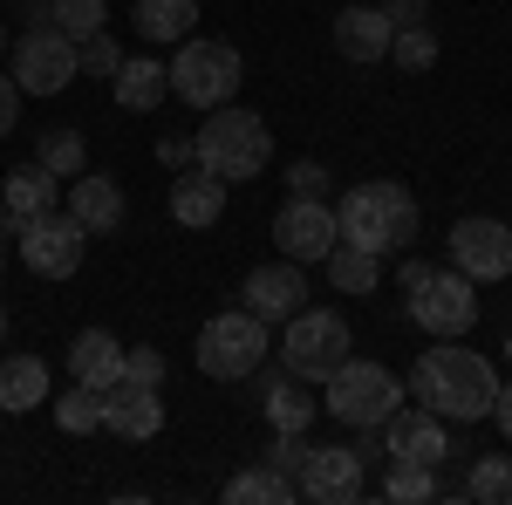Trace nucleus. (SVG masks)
Here are the masks:
<instances>
[{"instance_id": "nucleus-10", "label": "nucleus", "mask_w": 512, "mask_h": 505, "mask_svg": "<svg viewBox=\"0 0 512 505\" xmlns=\"http://www.w3.org/2000/svg\"><path fill=\"white\" fill-rule=\"evenodd\" d=\"M14 246H21V260H28L41 280H69V273L82 267L89 233H82L69 212H35V219H14Z\"/></svg>"}, {"instance_id": "nucleus-44", "label": "nucleus", "mask_w": 512, "mask_h": 505, "mask_svg": "<svg viewBox=\"0 0 512 505\" xmlns=\"http://www.w3.org/2000/svg\"><path fill=\"white\" fill-rule=\"evenodd\" d=\"M0 342H7V308H0Z\"/></svg>"}, {"instance_id": "nucleus-35", "label": "nucleus", "mask_w": 512, "mask_h": 505, "mask_svg": "<svg viewBox=\"0 0 512 505\" xmlns=\"http://www.w3.org/2000/svg\"><path fill=\"white\" fill-rule=\"evenodd\" d=\"M76 48H82V69H89V76H117V69H123V48L110 41V28L89 35V41H76Z\"/></svg>"}, {"instance_id": "nucleus-18", "label": "nucleus", "mask_w": 512, "mask_h": 505, "mask_svg": "<svg viewBox=\"0 0 512 505\" xmlns=\"http://www.w3.org/2000/svg\"><path fill=\"white\" fill-rule=\"evenodd\" d=\"M69 219H76L82 233H117L123 226V185L110 171H82L76 185H69Z\"/></svg>"}, {"instance_id": "nucleus-28", "label": "nucleus", "mask_w": 512, "mask_h": 505, "mask_svg": "<svg viewBox=\"0 0 512 505\" xmlns=\"http://www.w3.org/2000/svg\"><path fill=\"white\" fill-rule=\"evenodd\" d=\"M55 424L69 430V437H89V430H103V389H89V383L62 389V396H55Z\"/></svg>"}, {"instance_id": "nucleus-5", "label": "nucleus", "mask_w": 512, "mask_h": 505, "mask_svg": "<svg viewBox=\"0 0 512 505\" xmlns=\"http://www.w3.org/2000/svg\"><path fill=\"white\" fill-rule=\"evenodd\" d=\"M328 396H321V410L335 417V424H349V430H383V417H390L396 403H403V383H396L383 362H369V355H342L335 369H328Z\"/></svg>"}, {"instance_id": "nucleus-24", "label": "nucleus", "mask_w": 512, "mask_h": 505, "mask_svg": "<svg viewBox=\"0 0 512 505\" xmlns=\"http://www.w3.org/2000/svg\"><path fill=\"white\" fill-rule=\"evenodd\" d=\"M198 21V0H137L130 7V28L144 41H185Z\"/></svg>"}, {"instance_id": "nucleus-3", "label": "nucleus", "mask_w": 512, "mask_h": 505, "mask_svg": "<svg viewBox=\"0 0 512 505\" xmlns=\"http://www.w3.org/2000/svg\"><path fill=\"white\" fill-rule=\"evenodd\" d=\"M192 151L212 178L239 185V178H260V171H267L274 130L253 117V110H239V103H219V110H205V123L192 130Z\"/></svg>"}, {"instance_id": "nucleus-20", "label": "nucleus", "mask_w": 512, "mask_h": 505, "mask_svg": "<svg viewBox=\"0 0 512 505\" xmlns=\"http://www.w3.org/2000/svg\"><path fill=\"white\" fill-rule=\"evenodd\" d=\"M69 376L89 389H110L123 376V342L110 328H82L76 342H69Z\"/></svg>"}, {"instance_id": "nucleus-42", "label": "nucleus", "mask_w": 512, "mask_h": 505, "mask_svg": "<svg viewBox=\"0 0 512 505\" xmlns=\"http://www.w3.org/2000/svg\"><path fill=\"white\" fill-rule=\"evenodd\" d=\"M492 417H499V430H506V444H512V383H499V396H492Z\"/></svg>"}, {"instance_id": "nucleus-30", "label": "nucleus", "mask_w": 512, "mask_h": 505, "mask_svg": "<svg viewBox=\"0 0 512 505\" xmlns=\"http://www.w3.org/2000/svg\"><path fill=\"white\" fill-rule=\"evenodd\" d=\"M35 164H48L55 178H82V164H89V144H82V130H41Z\"/></svg>"}, {"instance_id": "nucleus-2", "label": "nucleus", "mask_w": 512, "mask_h": 505, "mask_svg": "<svg viewBox=\"0 0 512 505\" xmlns=\"http://www.w3.org/2000/svg\"><path fill=\"white\" fill-rule=\"evenodd\" d=\"M335 233H342V246H362L376 260L383 253H403L417 239V198H410V185H396V178H369V185L342 192Z\"/></svg>"}, {"instance_id": "nucleus-19", "label": "nucleus", "mask_w": 512, "mask_h": 505, "mask_svg": "<svg viewBox=\"0 0 512 505\" xmlns=\"http://www.w3.org/2000/svg\"><path fill=\"white\" fill-rule=\"evenodd\" d=\"M219 212H226V178H212L205 164L178 171V185H171V219L198 233V226H219Z\"/></svg>"}, {"instance_id": "nucleus-23", "label": "nucleus", "mask_w": 512, "mask_h": 505, "mask_svg": "<svg viewBox=\"0 0 512 505\" xmlns=\"http://www.w3.org/2000/svg\"><path fill=\"white\" fill-rule=\"evenodd\" d=\"M110 89H117L123 110H158L171 76H164V62H151V55H123V69L110 76Z\"/></svg>"}, {"instance_id": "nucleus-15", "label": "nucleus", "mask_w": 512, "mask_h": 505, "mask_svg": "<svg viewBox=\"0 0 512 505\" xmlns=\"http://www.w3.org/2000/svg\"><path fill=\"white\" fill-rule=\"evenodd\" d=\"M362 458H355V444H315L308 451V465H301V499H315V505H349L362 499Z\"/></svg>"}, {"instance_id": "nucleus-6", "label": "nucleus", "mask_w": 512, "mask_h": 505, "mask_svg": "<svg viewBox=\"0 0 512 505\" xmlns=\"http://www.w3.org/2000/svg\"><path fill=\"white\" fill-rule=\"evenodd\" d=\"M274 349V335H267V321L253 308H226L212 314L205 328H198V369L212 376V383H239V376H253L260 362Z\"/></svg>"}, {"instance_id": "nucleus-29", "label": "nucleus", "mask_w": 512, "mask_h": 505, "mask_svg": "<svg viewBox=\"0 0 512 505\" xmlns=\"http://www.w3.org/2000/svg\"><path fill=\"white\" fill-rule=\"evenodd\" d=\"M41 21H55L69 41H89V35H103L110 28V7L103 0H48V14Z\"/></svg>"}, {"instance_id": "nucleus-43", "label": "nucleus", "mask_w": 512, "mask_h": 505, "mask_svg": "<svg viewBox=\"0 0 512 505\" xmlns=\"http://www.w3.org/2000/svg\"><path fill=\"white\" fill-rule=\"evenodd\" d=\"M7 239H14V219H7V205H0V267H7Z\"/></svg>"}, {"instance_id": "nucleus-22", "label": "nucleus", "mask_w": 512, "mask_h": 505, "mask_svg": "<svg viewBox=\"0 0 512 505\" xmlns=\"http://www.w3.org/2000/svg\"><path fill=\"white\" fill-rule=\"evenodd\" d=\"M55 171L48 164H21V171H7L0 178V205H7V219H35V212H55Z\"/></svg>"}, {"instance_id": "nucleus-36", "label": "nucleus", "mask_w": 512, "mask_h": 505, "mask_svg": "<svg viewBox=\"0 0 512 505\" xmlns=\"http://www.w3.org/2000/svg\"><path fill=\"white\" fill-rule=\"evenodd\" d=\"M287 192H294V198H328V171H321L315 157L287 164Z\"/></svg>"}, {"instance_id": "nucleus-32", "label": "nucleus", "mask_w": 512, "mask_h": 505, "mask_svg": "<svg viewBox=\"0 0 512 505\" xmlns=\"http://www.w3.org/2000/svg\"><path fill=\"white\" fill-rule=\"evenodd\" d=\"M472 499H485V505H512V458H499V451H485L472 465V485H465Z\"/></svg>"}, {"instance_id": "nucleus-45", "label": "nucleus", "mask_w": 512, "mask_h": 505, "mask_svg": "<svg viewBox=\"0 0 512 505\" xmlns=\"http://www.w3.org/2000/svg\"><path fill=\"white\" fill-rule=\"evenodd\" d=\"M506 369H512V335H506Z\"/></svg>"}, {"instance_id": "nucleus-17", "label": "nucleus", "mask_w": 512, "mask_h": 505, "mask_svg": "<svg viewBox=\"0 0 512 505\" xmlns=\"http://www.w3.org/2000/svg\"><path fill=\"white\" fill-rule=\"evenodd\" d=\"M390 14L383 7H342L335 14V28H328V41H335V55L342 62H383L390 55Z\"/></svg>"}, {"instance_id": "nucleus-25", "label": "nucleus", "mask_w": 512, "mask_h": 505, "mask_svg": "<svg viewBox=\"0 0 512 505\" xmlns=\"http://www.w3.org/2000/svg\"><path fill=\"white\" fill-rule=\"evenodd\" d=\"M260 403H267V424H274V430H308V424H315V410H321L301 376H274Z\"/></svg>"}, {"instance_id": "nucleus-8", "label": "nucleus", "mask_w": 512, "mask_h": 505, "mask_svg": "<svg viewBox=\"0 0 512 505\" xmlns=\"http://www.w3.org/2000/svg\"><path fill=\"white\" fill-rule=\"evenodd\" d=\"M7 76L21 82V96H62L69 82L82 76V48L55 21H35L28 35L14 41V62H7Z\"/></svg>"}, {"instance_id": "nucleus-37", "label": "nucleus", "mask_w": 512, "mask_h": 505, "mask_svg": "<svg viewBox=\"0 0 512 505\" xmlns=\"http://www.w3.org/2000/svg\"><path fill=\"white\" fill-rule=\"evenodd\" d=\"M123 376H130V383H158L164 389V349H123Z\"/></svg>"}, {"instance_id": "nucleus-39", "label": "nucleus", "mask_w": 512, "mask_h": 505, "mask_svg": "<svg viewBox=\"0 0 512 505\" xmlns=\"http://www.w3.org/2000/svg\"><path fill=\"white\" fill-rule=\"evenodd\" d=\"M14 117H21V82H14V76H0V137L14 130Z\"/></svg>"}, {"instance_id": "nucleus-1", "label": "nucleus", "mask_w": 512, "mask_h": 505, "mask_svg": "<svg viewBox=\"0 0 512 505\" xmlns=\"http://www.w3.org/2000/svg\"><path fill=\"white\" fill-rule=\"evenodd\" d=\"M410 396L424 410H437L444 424H478V417H492L499 369H492V355H478V349H424L417 369H410Z\"/></svg>"}, {"instance_id": "nucleus-27", "label": "nucleus", "mask_w": 512, "mask_h": 505, "mask_svg": "<svg viewBox=\"0 0 512 505\" xmlns=\"http://www.w3.org/2000/svg\"><path fill=\"white\" fill-rule=\"evenodd\" d=\"M328 280L342 287V294H376V280H383V260L376 253H362V246H328Z\"/></svg>"}, {"instance_id": "nucleus-41", "label": "nucleus", "mask_w": 512, "mask_h": 505, "mask_svg": "<svg viewBox=\"0 0 512 505\" xmlns=\"http://www.w3.org/2000/svg\"><path fill=\"white\" fill-rule=\"evenodd\" d=\"M424 280H431V260H403V267H396V287H403V294L424 287Z\"/></svg>"}, {"instance_id": "nucleus-12", "label": "nucleus", "mask_w": 512, "mask_h": 505, "mask_svg": "<svg viewBox=\"0 0 512 505\" xmlns=\"http://www.w3.org/2000/svg\"><path fill=\"white\" fill-rule=\"evenodd\" d=\"M383 451H390L396 465H444L451 458V424L437 417V410H403L396 403L390 417H383Z\"/></svg>"}, {"instance_id": "nucleus-9", "label": "nucleus", "mask_w": 512, "mask_h": 505, "mask_svg": "<svg viewBox=\"0 0 512 505\" xmlns=\"http://www.w3.org/2000/svg\"><path fill=\"white\" fill-rule=\"evenodd\" d=\"M410 321L424 328V335H437V342H458V335H472L478 321V280H465V273H437L424 287H410Z\"/></svg>"}, {"instance_id": "nucleus-26", "label": "nucleus", "mask_w": 512, "mask_h": 505, "mask_svg": "<svg viewBox=\"0 0 512 505\" xmlns=\"http://www.w3.org/2000/svg\"><path fill=\"white\" fill-rule=\"evenodd\" d=\"M226 499H233V505H294V499H301V485H294L280 465H253V471H239L233 485H226Z\"/></svg>"}, {"instance_id": "nucleus-4", "label": "nucleus", "mask_w": 512, "mask_h": 505, "mask_svg": "<svg viewBox=\"0 0 512 505\" xmlns=\"http://www.w3.org/2000/svg\"><path fill=\"white\" fill-rule=\"evenodd\" d=\"M164 76H171V96H178V103H192V110H219V103H233V96H239V82H246V62H239L233 41L185 35Z\"/></svg>"}, {"instance_id": "nucleus-13", "label": "nucleus", "mask_w": 512, "mask_h": 505, "mask_svg": "<svg viewBox=\"0 0 512 505\" xmlns=\"http://www.w3.org/2000/svg\"><path fill=\"white\" fill-rule=\"evenodd\" d=\"M335 205L328 198H287L274 219V246L287 260H328V246H335Z\"/></svg>"}, {"instance_id": "nucleus-11", "label": "nucleus", "mask_w": 512, "mask_h": 505, "mask_svg": "<svg viewBox=\"0 0 512 505\" xmlns=\"http://www.w3.org/2000/svg\"><path fill=\"white\" fill-rule=\"evenodd\" d=\"M444 246H451V267L478 287L512 273V226H499V219H458Z\"/></svg>"}, {"instance_id": "nucleus-38", "label": "nucleus", "mask_w": 512, "mask_h": 505, "mask_svg": "<svg viewBox=\"0 0 512 505\" xmlns=\"http://www.w3.org/2000/svg\"><path fill=\"white\" fill-rule=\"evenodd\" d=\"M158 164H171V171H192V164H198L192 137H158Z\"/></svg>"}, {"instance_id": "nucleus-40", "label": "nucleus", "mask_w": 512, "mask_h": 505, "mask_svg": "<svg viewBox=\"0 0 512 505\" xmlns=\"http://www.w3.org/2000/svg\"><path fill=\"white\" fill-rule=\"evenodd\" d=\"M383 14H390V28H417L424 21V0H383Z\"/></svg>"}, {"instance_id": "nucleus-31", "label": "nucleus", "mask_w": 512, "mask_h": 505, "mask_svg": "<svg viewBox=\"0 0 512 505\" xmlns=\"http://www.w3.org/2000/svg\"><path fill=\"white\" fill-rule=\"evenodd\" d=\"M383 499H396V505H431L437 499V471L431 465H396V458H390V471H383Z\"/></svg>"}, {"instance_id": "nucleus-16", "label": "nucleus", "mask_w": 512, "mask_h": 505, "mask_svg": "<svg viewBox=\"0 0 512 505\" xmlns=\"http://www.w3.org/2000/svg\"><path fill=\"white\" fill-rule=\"evenodd\" d=\"M239 294H246V308L260 314L267 328H274V321H287V314H301V308H308V280H301V260H280V267H253Z\"/></svg>"}, {"instance_id": "nucleus-21", "label": "nucleus", "mask_w": 512, "mask_h": 505, "mask_svg": "<svg viewBox=\"0 0 512 505\" xmlns=\"http://www.w3.org/2000/svg\"><path fill=\"white\" fill-rule=\"evenodd\" d=\"M48 403V362L41 355H0V410L28 417Z\"/></svg>"}, {"instance_id": "nucleus-7", "label": "nucleus", "mask_w": 512, "mask_h": 505, "mask_svg": "<svg viewBox=\"0 0 512 505\" xmlns=\"http://www.w3.org/2000/svg\"><path fill=\"white\" fill-rule=\"evenodd\" d=\"M355 349L349 321L335 308H301L287 314V342H280V369L287 376H301V383H328V369Z\"/></svg>"}, {"instance_id": "nucleus-34", "label": "nucleus", "mask_w": 512, "mask_h": 505, "mask_svg": "<svg viewBox=\"0 0 512 505\" xmlns=\"http://www.w3.org/2000/svg\"><path fill=\"white\" fill-rule=\"evenodd\" d=\"M308 430H274V451H267V465H280L287 478H301V465H308Z\"/></svg>"}, {"instance_id": "nucleus-33", "label": "nucleus", "mask_w": 512, "mask_h": 505, "mask_svg": "<svg viewBox=\"0 0 512 505\" xmlns=\"http://www.w3.org/2000/svg\"><path fill=\"white\" fill-rule=\"evenodd\" d=\"M390 62H396V69H410V76L431 69V62H437V35L424 28V21H417V28H396V35H390Z\"/></svg>"}, {"instance_id": "nucleus-14", "label": "nucleus", "mask_w": 512, "mask_h": 505, "mask_svg": "<svg viewBox=\"0 0 512 505\" xmlns=\"http://www.w3.org/2000/svg\"><path fill=\"white\" fill-rule=\"evenodd\" d=\"M103 430H110V437H123V444L158 437V430H164V389L117 376V383L103 389Z\"/></svg>"}]
</instances>
